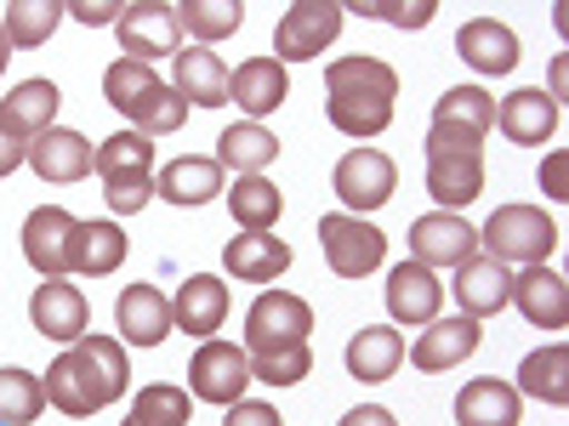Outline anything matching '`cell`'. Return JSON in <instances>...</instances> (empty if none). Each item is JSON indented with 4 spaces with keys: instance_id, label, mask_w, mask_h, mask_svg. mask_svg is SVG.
I'll return each mask as SVG.
<instances>
[{
    "instance_id": "1",
    "label": "cell",
    "mask_w": 569,
    "mask_h": 426,
    "mask_svg": "<svg viewBox=\"0 0 569 426\" xmlns=\"http://www.w3.org/2000/svg\"><path fill=\"white\" fill-rule=\"evenodd\" d=\"M313 307L291 291H262L246 313V353H251V382L268 387H297L313 369Z\"/></svg>"
},
{
    "instance_id": "2",
    "label": "cell",
    "mask_w": 569,
    "mask_h": 426,
    "mask_svg": "<svg viewBox=\"0 0 569 426\" xmlns=\"http://www.w3.org/2000/svg\"><path fill=\"white\" fill-rule=\"evenodd\" d=\"M40 387H46V404H52L58 415H69V420H86V415L109 409L131 387L126 342L98 336V329H91V336L69 342V353L52 358V369L40 375Z\"/></svg>"
},
{
    "instance_id": "3",
    "label": "cell",
    "mask_w": 569,
    "mask_h": 426,
    "mask_svg": "<svg viewBox=\"0 0 569 426\" xmlns=\"http://www.w3.org/2000/svg\"><path fill=\"white\" fill-rule=\"evenodd\" d=\"M393 103H399V74L382 58H342L325 69V120L348 131V136H382L393 125Z\"/></svg>"
},
{
    "instance_id": "4",
    "label": "cell",
    "mask_w": 569,
    "mask_h": 426,
    "mask_svg": "<svg viewBox=\"0 0 569 426\" xmlns=\"http://www.w3.org/2000/svg\"><path fill=\"white\" fill-rule=\"evenodd\" d=\"M485 187V136L456 120H433L427 131V194L439 200V211H461L479 200Z\"/></svg>"
},
{
    "instance_id": "5",
    "label": "cell",
    "mask_w": 569,
    "mask_h": 426,
    "mask_svg": "<svg viewBox=\"0 0 569 426\" xmlns=\"http://www.w3.org/2000/svg\"><path fill=\"white\" fill-rule=\"evenodd\" d=\"M91 171L103 176V200L114 216H137L154 200V142L137 131H114L98 142V160Z\"/></svg>"
},
{
    "instance_id": "6",
    "label": "cell",
    "mask_w": 569,
    "mask_h": 426,
    "mask_svg": "<svg viewBox=\"0 0 569 426\" xmlns=\"http://www.w3.org/2000/svg\"><path fill=\"white\" fill-rule=\"evenodd\" d=\"M485 256H496L501 267H541L558 245V222L541 205H501L485 227H479Z\"/></svg>"
},
{
    "instance_id": "7",
    "label": "cell",
    "mask_w": 569,
    "mask_h": 426,
    "mask_svg": "<svg viewBox=\"0 0 569 426\" xmlns=\"http://www.w3.org/2000/svg\"><path fill=\"white\" fill-rule=\"evenodd\" d=\"M319 245H325V262H330V273H337V278H365L370 267H382L388 233L370 227L365 216L325 211V216H319Z\"/></svg>"
},
{
    "instance_id": "8",
    "label": "cell",
    "mask_w": 569,
    "mask_h": 426,
    "mask_svg": "<svg viewBox=\"0 0 569 426\" xmlns=\"http://www.w3.org/2000/svg\"><path fill=\"white\" fill-rule=\"evenodd\" d=\"M251 387V353L233 347V342H200L194 358H188V398H206V404H240Z\"/></svg>"
},
{
    "instance_id": "9",
    "label": "cell",
    "mask_w": 569,
    "mask_h": 426,
    "mask_svg": "<svg viewBox=\"0 0 569 426\" xmlns=\"http://www.w3.org/2000/svg\"><path fill=\"white\" fill-rule=\"evenodd\" d=\"M330 187H337V200L348 205V216H365V211H382L393 200V187H399V165L388 154H376V149H359L337 160V171H330Z\"/></svg>"
},
{
    "instance_id": "10",
    "label": "cell",
    "mask_w": 569,
    "mask_h": 426,
    "mask_svg": "<svg viewBox=\"0 0 569 426\" xmlns=\"http://www.w3.org/2000/svg\"><path fill=\"white\" fill-rule=\"evenodd\" d=\"M342 7L337 0H297L291 12L279 18V29H273V58L279 63H308V58H319L330 40L342 34Z\"/></svg>"
},
{
    "instance_id": "11",
    "label": "cell",
    "mask_w": 569,
    "mask_h": 426,
    "mask_svg": "<svg viewBox=\"0 0 569 426\" xmlns=\"http://www.w3.org/2000/svg\"><path fill=\"white\" fill-rule=\"evenodd\" d=\"M74 240H80V216H69L63 205H40L23 222V256L40 278L74 273Z\"/></svg>"
},
{
    "instance_id": "12",
    "label": "cell",
    "mask_w": 569,
    "mask_h": 426,
    "mask_svg": "<svg viewBox=\"0 0 569 426\" xmlns=\"http://www.w3.org/2000/svg\"><path fill=\"white\" fill-rule=\"evenodd\" d=\"M479 256V227L461 222V211H433L410 222V262L421 267H461Z\"/></svg>"
},
{
    "instance_id": "13",
    "label": "cell",
    "mask_w": 569,
    "mask_h": 426,
    "mask_svg": "<svg viewBox=\"0 0 569 426\" xmlns=\"http://www.w3.org/2000/svg\"><path fill=\"white\" fill-rule=\"evenodd\" d=\"M126 58L149 63V58H177V40H182V23H177V7L166 0H131L114 23Z\"/></svg>"
},
{
    "instance_id": "14",
    "label": "cell",
    "mask_w": 569,
    "mask_h": 426,
    "mask_svg": "<svg viewBox=\"0 0 569 426\" xmlns=\"http://www.w3.org/2000/svg\"><path fill=\"white\" fill-rule=\"evenodd\" d=\"M171 324H182V336L211 342L217 329L228 324V284L217 273H194L182 278V291L171 296Z\"/></svg>"
},
{
    "instance_id": "15",
    "label": "cell",
    "mask_w": 569,
    "mask_h": 426,
    "mask_svg": "<svg viewBox=\"0 0 569 426\" xmlns=\"http://www.w3.org/2000/svg\"><path fill=\"white\" fill-rule=\"evenodd\" d=\"M29 318H34L40 336H52V342H80L86 324H91V307H86V296L74 291L69 278H40V291L29 296Z\"/></svg>"
},
{
    "instance_id": "16",
    "label": "cell",
    "mask_w": 569,
    "mask_h": 426,
    "mask_svg": "<svg viewBox=\"0 0 569 426\" xmlns=\"http://www.w3.org/2000/svg\"><path fill=\"white\" fill-rule=\"evenodd\" d=\"M91 160H98V149H91L80 131L52 125V131H40L29 142V160L23 165H34L40 182H80V176H91Z\"/></svg>"
},
{
    "instance_id": "17",
    "label": "cell",
    "mask_w": 569,
    "mask_h": 426,
    "mask_svg": "<svg viewBox=\"0 0 569 426\" xmlns=\"http://www.w3.org/2000/svg\"><path fill=\"white\" fill-rule=\"evenodd\" d=\"M171 91L188 109H222L228 103V63L206 45H182L171 63Z\"/></svg>"
},
{
    "instance_id": "18",
    "label": "cell",
    "mask_w": 569,
    "mask_h": 426,
    "mask_svg": "<svg viewBox=\"0 0 569 426\" xmlns=\"http://www.w3.org/2000/svg\"><path fill=\"white\" fill-rule=\"evenodd\" d=\"M512 302V267H501L496 256H467L456 267V307L467 318H490Z\"/></svg>"
},
{
    "instance_id": "19",
    "label": "cell",
    "mask_w": 569,
    "mask_h": 426,
    "mask_svg": "<svg viewBox=\"0 0 569 426\" xmlns=\"http://www.w3.org/2000/svg\"><path fill=\"white\" fill-rule=\"evenodd\" d=\"M479 318H433L427 324V336H416V347H410V364L416 369H427V375H439V369H456L461 358H472L479 353Z\"/></svg>"
},
{
    "instance_id": "20",
    "label": "cell",
    "mask_w": 569,
    "mask_h": 426,
    "mask_svg": "<svg viewBox=\"0 0 569 426\" xmlns=\"http://www.w3.org/2000/svg\"><path fill=\"white\" fill-rule=\"evenodd\" d=\"M512 307L525 313L536 329H563L569 324V284L547 262L525 267V273H512Z\"/></svg>"
},
{
    "instance_id": "21",
    "label": "cell",
    "mask_w": 569,
    "mask_h": 426,
    "mask_svg": "<svg viewBox=\"0 0 569 426\" xmlns=\"http://www.w3.org/2000/svg\"><path fill=\"white\" fill-rule=\"evenodd\" d=\"M525 415V393L501 375H479L456 393V426H518Z\"/></svg>"
},
{
    "instance_id": "22",
    "label": "cell",
    "mask_w": 569,
    "mask_h": 426,
    "mask_svg": "<svg viewBox=\"0 0 569 426\" xmlns=\"http://www.w3.org/2000/svg\"><path fill=\"white\" fill-rule=\"evenodd\" d=\"M456 52L479 74H512L518 69V34L501 18H467L456 29Z\"/></svg>"
},
{
    "instance_id": "23",
    "label": "cell",
    "mask_w": 569,
    "mask_h": 426,
    "mask_svg": "<svg viewBox=\"0 0 569 426\" xmlns=\"http://www.w3.org/2000/svg\"><path fill=\"white\" fill-rule=\"evenodd\" d=\"M445 307V284L433 278V267H421V262H399L388 273V313L399 324H433Z\"/></svg>"
},
{
    "instance_id": "24",
    "label": "cell",
    "mask_w": 569,
    "mask_h": 426,
    "mask_svg": "<svg viewBox=\"0 0 569 426\" xmlns=\"http://www.w3.org/2000/svg\"><path fill=\"white\" fill-rule=\"evenodd\" d=\"M114 318H120L126 347H160L171 336V302L154 291V284H131V291H120Z\"/></svg>"
},
{
    "instance_id": "25",
    "label": "cell",
    "mask_w": 569,
    "mask_h": 426,
    "mask_svg": "<svg viewBox=\"0 0 569 426\" xmlns=\"http://www.w3.org/2000/svg\"><path fill=\"white\" fill-rule=\"evenodd\" d=\"M284 91H291V74H284L279 58H246L240 69L228 74V98L240 103L257 125H262V114H273L284 103Z\"/></svg>"
},
{
    "instance_id": "26",
    "label": "cell",
    "mask_w": 569,
    "mask_h": 426,
    "mask_svg": "<svg viewBox=\"0 0 569 426\" xmlns=\"http://www.w3.org/2000/svg\"><path fill=\"white\" fill-rule=\"evenodd\" d=\"M58 85L52 80H23V85H12L7 91V103H0V125H7L23 149L40 136V131H52V120H58Z\"/></svg>"
},
{
    "instance_id": "27",
    "label": "cell",
    "mask_w": 569,
    "mask_h": 426,
    "mask_svg": "<svg viewBox=\"0 0 569 426\" xmlns=\"http://www.w3.org/2000/svg\"><path fill=\"white\" fill-rule=\"evenodd\" d=\"M563 103H552L547 91H512V98H501L496 103V125H501V136H512V142H525V149H536V142H547L552 131H558V114Z\"/></svg>"
},
{
    "instance_id": "28",
    "label": "cell",
    "mask_w": 569,
    "mask_h": 426,
    "mask_svg": "<svg viewBox=\"0 0 569 426\" xmlns=\"http://www.w3.org/2000/svg\"><path fill=\"white\" fill-rule=\"evenodd\" d=\"M228 278H246V284H273L284 267H291V245L273 240V233H233L222 245Z\"/></svg>"
},
{
    "instance_id": "29",
    "label": "cell",
    "mask_w": 569,
    "mask_h": 426,
    "mask_svg": "<svg viewBox=\"0 0 569 426\" xmlns=\"http://www.w3.org/2000/svg\"><path fill=\"white\" fill-rule=\"evenodd\" d=\"M154 194L171 200L177 211H182V205H206V200L222 194V165H217V160H200V154H182V160H171V165L154 176Z\"/></svg>"
},
{
    "instance_id": "30",
    "label": "cell",
    "mask_w": 569,
    "mask_h": 426,
    "mask_svg": "<svg viewBox=\"0 0 569 426\" xmlns=\"http://www.w3.org/2000/svg\"><path fill=\"white\" fill-rule=\"evenodd\" d=\"M399 364H405V336L393 324H365L348 342V375L353 382H388Z\"/></svg>"
},
{
    "instance_id": "31",
    "label": "cell",
    "mask_w": 569,
    "mask_h": 426,
    "mask_svg": "<svg viewBox=\"0 0 569 426\" xmlns=\"http://www.w3.org/2000/svg\"><path fill=\"white\" fill-rule=\"evenodd\" d=\"M279 160V136L257 120H240L217 136V165L222 171H240V176H262V165Z\"/></svg>"
},
{
    "instance_id": "32",
    "label": "cell",
    "mask_w": 569,
    "mask_h": 426,
    "mask_svg": "<svg viewBox=\"0 0 569 426\" xmlns=\"http://www.w3.org/2000/svg\"><path fill=\"white\" fill-rule=\"evenodd\" d=\"M518 393H530V398L563 409V404H569V347L552 342V347L530 353L525 364H518Z\"/></svg>"
},
{
    "instance_id": "33",
    "label": "cell",
    "mask_w": 569,
    "mask_h": 426,
    "mask_svg": "<svg viewBox=\"0 0 569 426\" xmlns=\"http://www.w3.org/2000/svg\"><path fill=\"white\" fill-rule=\"evenodd\" d=\"M228 211H233V222H240V233H273V222L284 211V194L268 176H240L228 187Z\"/></svg>"
},
{
    "instance_id": "34",
    "label": "cell",
    "mask_w": 569,
    "mask_h": 426,
    "mask_svg": "<svg viewBox=\"0 0 569 426\" xmlns=\"http://www.w3.org/2000/svg\"><path fill=\"white\" fill-rule=\"evenodd\" d=\"M126 233L120 222H80V240H74V273H91V278H103L126 262Z\"/></svg>"
},
{
    "instance_id": "35",
    "label": "cell",
    "mask_w": 569,
    "mask_h": 426,
    "mask_svg": "<svg viewBox=\"0 0 569 426\" xmlns=\"http://www.w3.org/2000/svg\"><path fill=\"white\" fill-rule=\"evenodd\" d=\"M126 120H131V131L137 136H166V131H182V120H188V103L177 98V91L160 80V85H149V91H142V98L126 109Z\"/></svg>"
},
{
    "instance_id": "36",
    "label": "cell",
    "mask_w": 569,
    "mask_h": 426,
    "mask_svg": "<svg viewBox=\"0 0 569 426\" xmlns=\"http://www.w3.org/2000/svg\"><path fill=\"white\" fill-rule=\"evenodd\" d=\"M58 18H69L58 0H7V18H0V29H7L12 45H29V52H34V45L52 40Z\"/></svg>"
},
{
    "instance_id": "37",
    "label": "cell",
    "mask_w": 569,
    "mask_h": 426,
    "mask_svg": "<svg viewBox=\"0 0 569 426\" xmlns=\"http://www.w3.org/2000/svg\"><path fill=\"white\" fill-rule=\"evenodd\" d=\"M46 409V387L29 369H0V426H29Z\"/></svg>"
},
{
    "instance_id": "38",
    "label": "cell",
    "mask_w": 569,
    "mask_h": 426,
    "mask_svg": "<svg viewBox=\"0 0 569 426\" xmlns=\"http://www.w3.org/2000/svg\"><path fill=\"white\" fill-rule=\"evenodd\" d=\"M177 23L188 34H200V40H228L233 29L246 23V7H240V0H182Z\"/></svg>"
},
{
    "instance_id": "39",
    "label": "cell",
    "mask_w": 569,
    "mask_h": 426,
    "mask_svg": "<svg viewBox=\"0 0 569 426\" xmlns=\"http://www.w3.org/2000/svg\"><path fill=\"white\" fill-rule=\"evenodd\" d=\"M131 415L149 420V426H188V420H194V398H188L182 387H171V382H149L137 393Z\"/></svg>"
},
{
    "instance_id": "40",
    "label": "cell",
    "mask_w": 569,
    "mask_h": 426,
    "mask_svg": "<svg viewBox=\"0 0 569 426\" xmlns=\"http://www.w3.org/2000/svg\"><path fill=\"white\" fill-rule=\"evenodd\" d=\"M433 120H456V125H472V131H496V98L485 85H456V91H445L439 98V109H433Z\"/></svg>"
},
{
    "instance_id": "41",
    "label": "cell",
    "mask_w": 569,
    "mask_h": 426,
    "mask_svg": "<svg viewBox=\"0 0 569 426\" xmlns=\"http://www.w3.org/2000/svg\"><path fill=\"white\" fill-rule=\"evenodd\" d=\"M149 85H160V74H154V63H137V58H120V63H109V74H103V98H109V109H131Z\"/></svg>"
},
{
    "instance_id": "42",
    "label": "cell",
    "mask_w": 569,
    "mask_h": 426,
    "mask_svg": "<svg viewBox=\"0 0 569 426\" xmlns=\"http://www.w3.org/2000/svg\"><path fill=\"white\" fill-rule=\"evenodd\" d=\"M342 12H353V18H382V23H399V29H421L427 18H433L439 7L433 0H353V7H342Z\"/></svg>"
},
{
    "instance_id": "43",
    "label": "cell",
    "mask_w": 569,
    "mask_h": 426,
    "mask_svg": "<svg viewBox=\"0 0 569 426\" xmlns=\"http://www.w3.org/2000/svg\"><path fill=\"white\" fill-rule=\"evenodd\" d=\"M222 426H284L273 404H257V398H240V404H228Z\"/></svg>"
},
{
    "instance_id": "44",
    "label": "cell",
    "mask_w": 569,
    "mask_h": 426,
    "mask_svg": "<svg viewBox=\"0 0 569 426\" xmlns=\"http://www.w3.org/2000/svg\"><path fill=\"white\" fill-rule=\"evenodd\" d=\"M69 18H80L86 29H98V23H120V0H74V7H63Z\"/></svg>"
},
{
    "instance_id": "45",
    "label": "cell",
    "mask_w": 569,
    "mask_h": 426,
    "mask_svg": "<svg viewBox=\"0 0 569 426\" xmlns=\"http://www.w3.org/2000/svg\"><path fill=\"white\" fill-rule=\"evenodd\" d=\"M541 187H547V200H569V154H552L541 165Z\"/></svg>"
},
{
    "instance_id": "46",
    "label": "cell",
    "mask_w": 569,
    "mask_h": 426,
    "mask_svg": "<svg viewBox=\"0 0 569 426\" xmlns=\"http://www.w3.org/2000/svg\"><path fill=\"white\" fill-rule=\"evenodd\" d=\"M342 426H399V420H393V409H382V404H359V409L342 415Z\"/></svg>"
},
{
    "instance_id": "47",
    "label": "cell",
    "mask_w": 569,
    "mask_h": 426,
    "mask_svg": "<svg viewBox=\"0 0 569 426\" xmlns=\"http://www.w3.org/2000/svg\"><path fill=\"white\" fill-rule=\"evenodd\" d=\"M23 160H29V149H23V142H18L7 125H0V176H12Z\"/></svg>"
},
{
    "instance_id": "48",
    "label": "cell",
    "mask_w": 569,
    "mask_h": 426,
    "mask_svg": "<svg viewBox=\"0 0 569 426\" xmlns=\"http://www.w3.org/2000/svg\"><path fill=\"white\" fill-rule=\"evenodd\" d=\"M7 63H12V40H7V29H0V74H7Z\"/></svg>"
},
{
    "instance_id": "49",
    "label": "cell",
    "mask_w": 569,
    "mask_h": 426,
    "mask_svg": "<svg viewBox=\"0 0 569 426\" xmlns=\"http://www.w3.org/2000/svg\"><path fill=\"white\" fill-rule=\"evenodd\" d=\"M120 426H149V420H137V415H126V420H120Z\"/></svg>"
}]
</instances>
